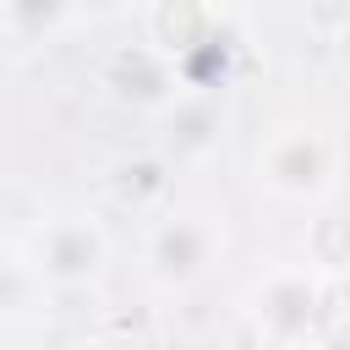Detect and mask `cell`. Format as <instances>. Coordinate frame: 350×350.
Here are the masks:
<instances>
[{
    "mask_svg": "<svg viewBox=\"0 0 350 350\" xmlns=\"http://www.w3.org/2000/svg\"><path fill=\"white\" fill-rule=\"evenodd\" d=\"M98 88H104L115 104L142 109V115H159V109H170V104L186 93L180 77H175V66H170L148 38L115 44V49L98 60Z\"/></svg>",
    "mask_w": 350,
    "mask_h": 350,
    "instance_id": "5b68a950",
    "label": "cell"
},
{
    "mask_svg": "<svg viewBox=\"0 0 350 350\" xmlns=\"http://www.w3.org/2000/svg\"><path fill=\"white\" fill-rule=\"evenodd\" d=\"M5 262H11V246H5V241H0V268H5Z\"/></svg>",
    "mask_w": 350,
    "mask_h": 350,
    "instance_id": "4fadbf2b",
    "label": "cell"
},
{
    "mask_svg": "<svg viewBox=\"0 0 350 350\" xmlns=\"http://www.w3.org/2000/svg\"><path fill=\"white\" fill-rule=\"evenodd\" d=\"M142 38L175 66V60H186L191 49L224 38V11H219V0H148V11H142Z\"/></svg>",
    "mask_w": 350,
    "mask_h": 350,
    "instance_id": "52a82bcc",
    "label": "cell"
},
{
    "mask_svg": "<svg viewBox=\"0 0 350 350\" xmlns=\"http://www.w3.org/2000/svg\"><path fill=\"white\" fill-rule=\"evenodd\" d=\"M317 284L323 273L301 262H268L246 295H241V323L262 350H312V317H317Z\"/></svg>",
    "mask_w": 350,
    "mask_h": 350,
    "instance_id": "3957f363",
    "label": "cell"
},
{
    "mask_svg": "<svg viewBox=\"0 0 350 350\" xmlns=\"http://www.w3.org/2000/svg\"><path fill=\"white\" fill-rule=\"evenodd\" d=\"M301 27L317 44H345L350 38V0H301Z\"/></svg>",
    "mask_w": 350,
    "mask_h": 350,
    "instance_id": "7c38bea8",
    "label": "cell"
},
{
    "mask_svg": "<svg viewBox=\"0 0 350 350\" xmlns=\"http://www.w3.org/2000/svg\"><path fill=\"white\" fill-rule=\"evenodd\" d=\"M77 0H0V38L11 49H38L66 33Z\"/></svg>",
    "mask_w": 350,
    "mask_h": 350,
    "instance_id": "30bf717a",
    "label": "cell"
},
{
    "mask_svg": "<svg viewBox=\"0 0 350 350\" xmlns=\"http://www.w3.org/2000/svg\"><path fill=\"white\" fill-rule=\"evenodd\" d=\"M230 252L224 208L213 202H164L142 230V273L159 295H186L219 273Z\"/></svg>",
    "mask_w": 350,
    "mask_h": 350,
    "instance_id": "6da1fadb",
    "label": "cell"
},
{
    "mask_svg": "<svg viewBox=\"0 0 350 350\" xmlns=\"http://www.w3.org/2000/svg\"><path fill=\"white\" fill-rule=\"evenodd\" d=\"M312 350H350V268L323 273V284H317Z\"/></svg>",
    "mask_w": 350,
    "mask_h": 350,
    "instance_id": "8fae6325",
    "label": "cell"
},
{
    "mask_svg": "<svg viewBox=\"0 0 350 350\" xmlns=\"http://www.w3.org/2000/svg\"><path fill=\"white\" fill-rule=\"evenodd\" d=\"M301 257L317 273H339L350 268V191H334L312 208L306 235H301Z\"/></svg>",
    "mask_w": 350,
    "mask_h": 350,
    "instance_id": "9c48e42d",
    "label": "cell"
},
{
    "mask_svg": "<svg viewBox=\"0 0 350 350\" xmlns=\"http://www.w3.org/2000/svg\"><path fill=\"white\" fill-rule=\"evenodd\" d=\"M339 170H345V142L323 120H279L262 131V142L252 153L257 191H268L273 202H290V208H317L323 197H334Z\"/></svg>",
    "mask_w": 350,
    "mask_h": 350,
    "instance_id": "7a4b0ae2",
    "label": "cell"
},
{
    "mask_svg": "<svg viewBox=\"0 0 350 350\" xmlns=\"http://www.w3.org/2000/svg\"><path fill=\"white\" fill-rule=\"evenodd\" d=\"M104 197L115 213H131V219H153L170 197H175V170L159 148L148 153H120L109 170H104Z\"/></svg>",
    "mask_w": 350,
    "mask_h": 350,
    "instance_id": "ba28073f",
    "label": "cell"
},
{
    "mask_svg": "<svg viewBox=\"0 0 350 350\" xmlns=\"http://www.w3.org/2000/svg\"><path fill=\"white\" fill-rule=\"evenodd\" d=\"M109 230L93 208H60L33 230V257L27 268L49 290H93L109 273Z\"/></svg>",
    "mask_w": 350,
    "mask_h": 350,
    "instance_id": "277c9868",
    "label": "cell"
},
{
    "mask_svg": "<svg viewBox=\"0 0 350 350\" xmlns=\"http://www.w3.org/2000/svg\"><path fill=\"white\" fill-rule=\"evenodd\" d=\"M224 142V115L213 93H180L170 109H159V153L170 170H202Z\"/></svg>",
    "mask_w": 350,
    "mask_h": 350,
    "instance_id": "8992f818",
    "label": "cell"
},
{
    "mask_svg": "<svg viewBox=\"0 0 350 350\" xmlns=\"http://www.w3.org/2000/svg\"><path fill=\"white\" fill-rule=\"evenodd\" d=\"M77 5H115V0H77Z\"/></svg>",
    "mask_w": 350,
    "mask_h": 350,
    "instance_id": "5bb4252c",
    "label": "cell"
}]
</instances>
